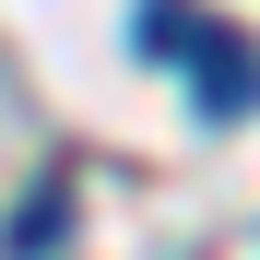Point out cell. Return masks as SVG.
I'll return each instance as SVG.
<instances>
[{"mask_svg": "<svg viewBox=\"0 0 260 260\" xmlns=\"http://www.w3.org/2000/svg\"><path fill=\"white\" fill-rule=\"evenodd\" d=\"M189 71H201V107H213V118L260 107V48H248V36H225V48H213V59H189Z\"/></svg>", "mask_w": 260, "mask_h": 260, "instance_id": "6da1fadb", "label": "cell"}, {"mask_svg": "<svg viewBox=\"0 0 260 260\" xmlns=\"http://www.w3.org/2000/svg\"><path fill=\"white\" fill-rule=\"evenodd\" d=\"M142 48H166V59L201 48V59H213V48H225V24H213L201 0H142Z\"/></svg>", "mask_w": 260, "mask_h": 260, "instance_id": "7a4b0ae2", "label": "cell"}, {"mask_svg": "<svg viewBox=\"0 0 260 260\" xmlns=\"http://www.w3.org/2000/svg\"><path fill=\"white\" fill-rule=\"evenodd\" d=\"M59 225H71V189L48 178V189H36V201L12 213V260H48V237H59Z\"/></svg>", "mask_w": 260, "mask_h": 260, "instance_id": "3957f363", "label": "cell"}]
</instances>
